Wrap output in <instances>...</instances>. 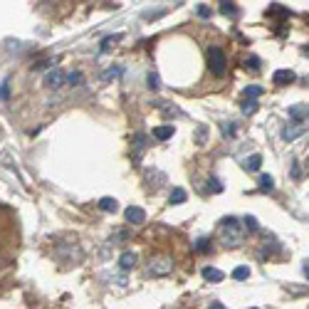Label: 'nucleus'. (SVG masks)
I'll return each instance as SVG.
<instances>
[{
	"label": "nucleus",
	"mask_w": 309,
	"mask_h": 309,
	"mask_svg": "<svg viewBox=\"0 0 309 309\" xmlns=\"http://www.w3.org/2000/svg\"><path fill=\"white\" fill-rule=\"evenodd\" d=\"M245 65H248V67H253V70H260V59H257V57H250Z\"/></svg>",
	"instance_id": "31"
},
{
	"label": "nucleus",
	"mask_w": 309,
	"mask_h": 309,
	"mask_svg": "<svg viewBox=\"0 0 309 309\" xmlns=\"http://www.w3.org/2000/svg\"><path fill=\"white\" fill-rule=\"evenodd\" d=\"M302 131H304V129L302 127H297V129H284V131H282V136H284V139L287 141H292V139H297V136H299V134H302Z\"/></svg>",
	"instance_id": "17"
},
{
	"label": "nucleus",
	"mask_w": 309,
	"mask_h": 309,
	"mask_svg": "<svg viewBox=\"0 0 309 309\" xmlns=\"http://www.w3.org/2000/svg\"><path fill=\"white\" fill-rule=\"evenodd\" d=\"M242 223H245V230H257V218H253V215H248Z\"/></svg>",
	"instance_id": "28"
},
{
	"label": "nucleus",
	"mask_w": 309,
	"mask_h": 309,
	"mask_svg": "<svg viewBox=\"0 0 309 309\" xmlns=\"http://www.w3.org/2000/svg\"><path fill=\"white\" fill-rule=\"evenodd\" d=\"M198 15H200V17H211V10H208V5H198Z\"/></svg>",
	"instance_id": "30"
},
{
	"label": "nucleus",
	"mask_w": 309,
	"mask_h": 309,
	"mask_svg": "<svg viewBox=\"0 0 309 309\" xmlns=\"http://www.w3.org/2000/svg\"><path fill=\"white\" fill-rule=\"evenodd\" d=\"M260 166H262V156H260V154L248 156V158L242 161V169H245V171H260Z\"/></svg>",
	"instance_id": "10"
},
{
	"label": "nucleus",
	"mask_w": 309,
	"mask_h": 309,
	"mask_svg": "<svg viewBox=\"0 0 309 309\" xmlns=\"http://www.w3.org/2000/svg\"><path fill=\"white\" fill-rule=\"evenodd\" d=\"M67 85H72V87L82 85V72H72V74H67Z\"/></svg>",
	"instance_id": "23"
},
{
	"label": "nucleus",
	"mask_w": 309,
	"mask_h": 309,
	"mask_svg": "<svg viewBox=\"0 0 309 309\" xmlns=\"http://www.w3.org/2000/svg\"><path fill=\"white\" fill-rule=\"evenodd\" d=\"M208 70L215 74V77H223L225 70H228V57L220 47H211L208 50Z\"/></svg>",
	"instance_id": "4"
},
{
	"label": "nucleus",
	"mask_w": 309,
	"mask_h": 309,
	"mask_svg": "<svg viewBox=\"0 0 309 309\" xmlns=\"http://www.w3.org/2000/svg\"><path fill=\"white\" fill-rule=\"evenodd\" d=\"M173 272V257L169 255H151L146 262V275L151 277H166Z\"/></svg>",
	"instance_id": "2"
},
{
	"label": "nucleus",
	"mask_w": 309,
	"mask_h": 309,
	"mask_svg": "<svg viewBox=\"0 0 309 309\" xmlns=\"http://www.w3.org/2000/svg\"><path fill=\"white\" fill-rule=\"evenodd\" d=\"M173 131H176V129L171 127V124H163V127H156V129H154V139H158V141H169L171 136H173Z\"/></svg>",
	"instance_id": "9"
},
{
	"label": "nucleus",
	"mask_w": 309,
	"mask_h": 309,
	"mask_svg": "<svg viewBox=\"0 0 309 309\" xmlns=\"http://www.w3.org/2000/svg\"><path fill=\"white\" fill-rule=\"evenodd\" d=\"M220 13H223V15H235L238 10H235V5H233V3H220Z\"/></svg>",
	"instance_id": "26"
},
{
	"label": "nucleus",
	"mask_w": 309,
	"mask_h": 309,
	"mask_svg": "<svg viewBox=\"0 0 309 309\" xmlns=\"http://www.w3.org/2000/svg\"><path fill=\"white\" fill-rule=\"evenodd\" d=\"M242 112H245V114H255V112H257V101H255V99H245V101H242Z\"/></svg>",
	"instance_id": "21"
},
{
	"label": "nucleus",
	"mask_w": 309,
	"mask_h": 309,
	"mask_svg": "<svg viewBox=\"0 0 309 309\" xmlns=\"http://www.w3.org/2000/svg\"><path fill=\"white\" fill-rule=\"evenodd\" d=\"M146 82H149V89H158V74H156V72H151V74H149V77H146Z\"/></svg>",
	"instance_id": "27"
},
{
	"label": "nucleus",
	"mask_w": 309,
	"mask_h": 309,
	"mask_svg": "<svg viewBox=\"0 0 309 309\" xmlns=\"http://www.w3.org/2000/svg\"><path fill=\"white\" fill-rule=\"evenodd\" d=\"M302 176V171H299V166H297V161L292 163V178H299Z\"/></svg>",
	"instance_id": "34"
},
{
	"label": "nucleus",
	"mask_w": 309,
	"mask_h": 309,
	"mask_svg": "<svg viewBox=\"0 0 309 309\" xmlns=\"http://www.w3.org/2000/svg\"><path fill=\"white\" fill-rule=\"evenodd\" d=\"M119 40H121V35H112V37H104V40H101V47H99V50H101V52H107V50H109V47H114V43H119Z\"/></svg>",
	"instance_id": "16"
},
{
	"label": "nucleus",
	"mask_w": 309,
	"mask_h": 309,
	"mask_svg": "<svg viewBox=\"0 0 309 309\" xmlns=\"http://www.w3.org/2000/svg\"><path fill=\"white\" fill-rule=\"evenodd\" d=\"M260 94H262V87H248V89L242 92L245 99H255V97H260Z\"/></svg>",
	"instance_id": "20"
},
{
	"label": "nucleus",
	"mask_w": 309,
	"mask_h": 309,
	"mask_svg": "<svg viewBox=\"0 0 309 309\" xmlns=\"http://www.w3.org/2000/svg\"><path fill=\"white\" fill-rule=\"evenodd\" d=\"M223 134H225V136H233V134H235V127H233V124H230V127L223 124Z\"/></svg>",
	"instance_id": "33"
},
{
	"label": "nucleus",
	"mask_w": 309,
	"mask_h": 309,
	"mask_svg": "<svg viewBox=\"0 0 309 309\" xmlns=\"http://www.w3.org/2000/svg\"><path fill=\"white\" fill-rule=\"evenodd\" d=\"M208 188H211L213 193H220V191H223V186H220L218 178H211V181H208Z\"/></svg>",
	"instance_id": "29"
},
{
	"label": "nucleus",
	"mask_w": 309,
	"mask_h": 309,
	"mask_svg": "<svg viewBox=\"0 0 309 309\" xmlns=\"http://www.w3.org/2000/svg\"><path fill=\"white\" fill-rule=\"evenodd\" d=\"M65 82H67V74H65L62 70H52L47 77H45V85L50 87V89H59Z\"/></svg>",
	"instance_id": "5"
},
{
	"label": "nucleus",
	"mask_w": 309,
	"mask_h": 309,
	"mask_svg": "<svg viewBox=\"0 0 309 309\" xmlns=\"http://www.w3.org/2000/svg\"><path fill=\"white\" fill-rule=\"evenodd\" d=\"M304 275L309 277V262H304Z\"/></svg>",
	"instance_id": "36"
},
{
	"label": "nucleus",
	"mask_w": 309,
	"mask_h": 309,
	"mask_svg": "<svg viewBox=\"0 0 309 309\" xmlns=\"http://www.w3.org/2000/svg\"><path fill=\"white\" fill-rule=\"evenodd\" d=\"M99 208H101V211L104 213H116L119 211V203H116V198H101V200H99Z\"/></svg>",
	"instance_id": "11"
},
{
	"label": "nucleus",
	"mask_w": 309,
	"mask_h": 309,
	"mask_svg": "<svg viewBox=\"0 0 309 309\" xmlns=\"http://www.w3.org/2000/svg\"><path fill=\"white\" fill-rule=\"evenodd\" d=\"M55 257L59 262H65V265H77L79 260H82V248L72 240V242H65V245H59L55 248Z\"/></svg>",
	"instance_id": "3"
},
{
	"label": "nucleus",
	"mask_w": 309,
	"mask_h": 309,
	"mask_svg": "<svg viewBox=\"0 0 309 309\" xmlns=\"http://www.w3.org/2000/svg\"><path fill=\"white\" fill-rule=\"evenodd\" d=\"M272 82H275L277 87L292 85V82H295V72L292 70H277L275 74H272Z\"/></svg>",
	"instance_id": "6"
},
{
	"label": "nucleus",
	"mask_w": 309,
	"mask_h": 309,
	"mask_svg": "<svg viewBox=\"0 0 309 309\" xmlns=\"http://www.w3.org/2000/svg\"><path fill=\"white\" fill-rule=\"evenodd\" d=\"M143 141H146V136H143V134H139V136L134 139V149H136V158H139V154H141V151H143V146H146Z\"/></svg>",
	"instance_id": "25"
},
{
	"label": "nucleus",
	"mask_w": 309,
	"mask_h": 309,
	"mask_svg": "<svg viewBox=\"0 0 309 309\" xmlns=\"http://www.w3.org/2000/svg\"><path fill=\"white\" fill-rule=\"evenodd\" d=\"M169 203L171 205H181V203H186V191H183V188H171Z\"/></svg>",
	"instance_id": "13"
},
{
	"label": "nucleus",
	"mask_w": 309,
	"mask_h": 309,
	"mask_svg": "<svg viewBox=\"0 0 309 309\" xmlns=\"http://www.w3.org/2000/svg\"><path fill=\"white\" fill-rule=\"evenodd\" d=\"M208 309H225V307L220 304V302H211V307H208Z\"/></svg>",
	"instance_id": "35"
},
{
	"label": "nucleus",
	"mask_w": 309,
	"mask_h": 309,
	"mask_svg": "<svg viewBox=\"0 0 309 309\" xmlns=\"http://www.w3.org/2000/svg\"><path fill=\"white\" fill-rule=\"evenodd\" d=\"M267 15H280V17H284V15H290V10H287V8H282V5H270Z\"/></svg>",
	"instance_id": "22"
},
{
	"label": "nucleus",
	"mask_w": 309,
	"mask_h": 309,
	"mask_svg": "<svg viewBox=\"0 0 309 309\" xmlns=\"http://www.w3.org/2000/svg\"><path fill=\"white\" fill-rule=\"evenodd\" d=\"M136 260H139V255L127 250V253H121V257H119V267H121V270H134V267H136Z\"/></svg>",
	"instance_id": "8"
},
{
	"label": "nucleus",
	"mask_w": 309,
	"mask_h": 309,
	"mask_svg": "<svg viewBox=\"0 0 309 309\" xmlns=\"http://www.w3.org/2000/svg\"><path fill=\"white\" fill-rule=\"evenodd\" d=\"M116 77H121V67H112V70H107L101 74V79L104 82H109V79H116Z\"/></svg>",
	"instance_id": "18"
},
{
	"label": "nucleus",
	"mask_w": 309,
	"mask_h": 309,
	"mask_svg": "<svg viewBox=\"0 0 309 309\" xmlns=\"http://www.w3.org/2000/svg\"><path fill=\"white\" fill-rule=\"evenodd\" d=\"M127 220L131 225H141L143 220H146V213H143V208H139V205H129L127 208Z\"/></svg>",
	"instance_id": "7"
},
{
	"label": "nucleus",
	"mask_w": 309,
	"mask_h": 309,
	"mask_svg": "<svg viewBox=\"0 0 309 309\" xmlns=\"http://www.w3.org/2000/svg\"><path fill=\"white\" fill-rule=\"evenodd\" d=\"M196 250L198 253H208V250H211V240H205V238L196 240Z\"/></svg>",
	"instance_id": "24"
},
{
	"label": "nucleus",
	"mask_w": 309,
	"mask_h": 309,
	"mask_svg": "<svg viewBox=\"0 0 309 309\" xmlns=\"http://www.w3.org/2000/svg\"><path fill=\"white\" fill-rule=\"evenodd\" d=\"M233 277H235V280H248V277H250V267H245V265L235 267V270H233Z\"/></svg>",
	"instance_id": "15"
},
{
	"label": "nucleus",
	"mask_w": 309,
	"mask_h": 309,
	"mask_svg": "<svg viewBox=\"0 0 309 309\" xmlns=\"http://www.w3.org/2000/svg\"><path fill=\"white\" fill-rule=\"evenodd\" d=\"M8 89H10L8 82H3V85H0V99H8Z\"/></svg>",
	"instance_id": "32"
},
{
	"label": "nucleus",
	"mask_w": 309,
	"mask_h": 309,
	"mask_svg": "<svg viewBox=\"0 0 309 309\" xmlns=\"http://www.w3.org/2000/svg\"><path fill=\"white\" fill-rule=\"evenodd\" d=\"M290 116L302 121L304 116H309V107H292V109H290Z\"/></svg>",
	"instance_id": "14"
},
{
	"label": "nucleus",
	"mask_w": 309,
	"mask_h": 309,
	"mask_svg": "<svg viewBox=\"0 0 309 309\" xmlns=\"http://www.w3.org/2000/svg\"><path fill=\"white\" fill-rule=\"evenodd\" d=\"M203 277L208 282H223V272L220 270H215V267H203Z\"/></svg>",
	"instance_id": "12"
},
{
	"label": "nucleus",
	"mask_w": 309,
	"mask_h": 309,
	"mask_svg": "<svg viewBox=\"0 0 309 309\" xmlns=\"http://www.w3.org/2000/svg\"><path fill=\"white\" fill-rule=\"evenodd\" d=\"M260 188H262V191H272V188H275V181H272V176H260Z\"/></svg>",
	"instance_id": "19"
},
{
	"label": "nucleus",
	"mask_w": 309,
	"mask_h": 309,
	"mask_svg": "<svg viewBox=\"0 0 309 309\" xmlns=\"http://www.w3.org/2000/svg\"><path fill=\"white\" fill-rule=\"evenodd\" d=\"M220 240L228 248H238L245 240V225H240L238 218H223L220 220Z\"/></svg>",
	"instance_id": "1"
}]
</instances>
